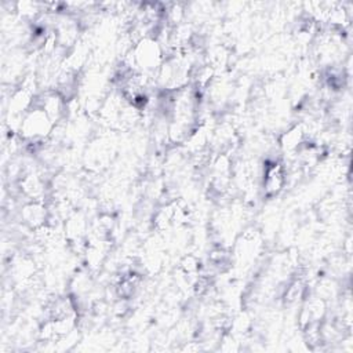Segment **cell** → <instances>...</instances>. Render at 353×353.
<instances>
[{"label": "cell", "instance_id": "2", "mask_svg": "<svg viewBox=\"0 0 353 353\" xmlns=\"http://www.w3.org/2000/svg\"><path fill=\"white\" fill-rule=\"evenodd\" d=\"M284 168L281 164L274 163L270 167L266 168L265 171V178H263V189L266 192V194H276L280 192V189L283 188L284 183Z\"/></svg>", "mask_w": 353, "mask_h": 353}, {"label": "cell", "instance_id": "1", "mask_svg": "<svg viewBox=\"0 0 353 353\" xmlns=\"http://www.w3.org/2000/svg\"><path fill=\"white\" fill-rule=\"evenodd\" d=\"M52 125L54 123L47 116V113L41 108L32 103V106L26 110L21 120L19 130L23 138L30 141H39L46 138L51 132Z\"/></svg>", "mask_w": 353, "mask_h": 353}]
</instances>
